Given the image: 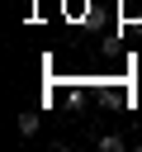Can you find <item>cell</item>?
Here are the masks:
<instances>
[{
	"instance_id": "cell-2",
	"label": "cell",
	"mask_w": 142,
	"mask_h": 152,
	"mask_svg": "<svg viewBox=\"0 0 142 152\" xmlns=\"http://www.w3.org/2000/svg\"><path fill=\"white\" fill-rule=\"evenodd\" d=\"M99 147H104V152H123V138H118V133H104Z\"/></svg>"
},
{
	"instance_id": "cell-1",
	"label": "cell",
	"mask_w": 142,
	"mask_h": 152,
	"mask_svg": "<svg viewBox=\"0 0 142 152\" xmlns=\"http://www.w3.org/2000/svg\"><path fill=\"white\" fill-rule=\"evenodd\" d=\"M19 133L33 138V133H38V114H19Z\"/></svg>"
}]
</instances>
